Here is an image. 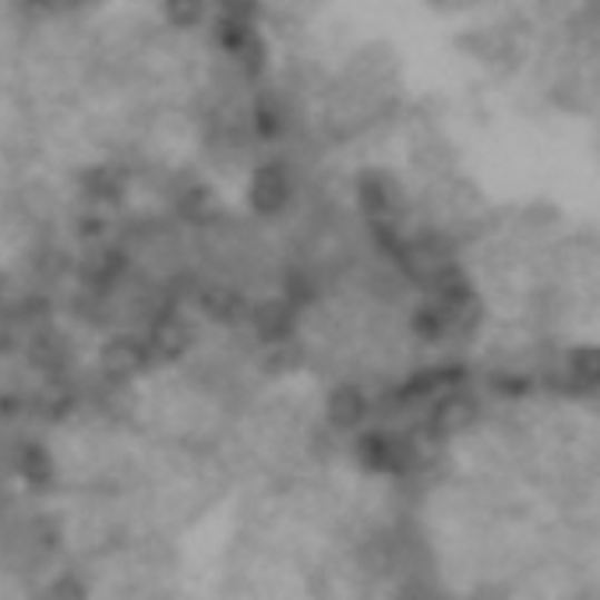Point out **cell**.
Masks as SVG:
<instances>
[{"instance_id":"6da1fadb","label":"cell","mask_w":600,"mask_h":600,"mask_svg":"<svg viewBox=\"0 0 600 600\" xmlns=\"http://www.w3.org/2000/svg\"><path fill=\"white\" fill-rule=\"evenodd\" d=\"M191 343H195L191 322L167 315V318H159L153 325L149 340H145V354H149V364H174V361H180L184 354H188Z\"/></svg>"},{"instance_id":"7a4b0ae2","label":"cell","mask_w":600,"mask_h":600,"mask_svg":"<svg viewBox=\"0 0 600 600\" xmlns=\"http://www.w3.org/2000/svg\"><path fill=\"white\" fill-rule=\"evenodd\" d=\"M99 367H102V375H107L110 382H128V378L138 375V371L149 367V354H145L141 340L120 336V340H110L107 346H102Z\"/></svg>"},{"instance_id":"3957f363","label":"cell","mask_w":600,"mask_h":600,"mask_svg":"<svg viewBox=\"0 0 600 600\" xmlns=\"http://www.w3.org/2000/svg\"><path fill=\"white\" fill-rule=\"evenodd\" d=\"M357 201L371 223H392L400 213V191L385 174H364L357 180Z\"/></svg>"},{"instance_id":"277c9868","label":"cell","mask_w":600,"mask_h":600,"mask_svg":"<svg viewBox=\"0 0 600 600\" xmlns=\"http://www.w3.org/2000/svg\"><path fill=\"white\" fill-rule=\"evenodd\" d=\"M473 421H478V400L463 396V392H452V396L439 400V406L431 410L427 431H431V439H449V434L466 431Z\"/></svg>"},{"instance_id":"5b68a950","label":"cell","mask_w":600,"mask_h":600,"mask_svg":"<svg viewBox=\"0 0 600 600\" xmlns=\"http://www.w3.org/2000/svg\"><path fill=\"white\" fill-rule=\"evenodd\" d=\"M289 201V174L279 163H268L252 180V209L262 216H276Z\"/></svg>"},{"instance_id":"8992f818","label":"cell","mask_w":600,"mask_h":600,"mask_svg":"<svg viewBox=\"0 0 600 600\" xmlns=\"http://www.w3.org/2000/svg\"><path fill=\"white\" fill-rule=\"evenodd\" d=\"M294 304L289 301H262L258 307H252V328L262 343H276L294 336Z\"/></svg>"},{"instance_id":"52a82bcc","label":"cell","mask_w":600,"mask_h":600,"mask_svg":"<svg viewBox=\"0 0 600 600\" xmlns=\"http://www.w3.org/2000/svg\"><path fill=\"white\" fill-rule=\"evenodd\" d=\"M198 307L205 315H209L213 322H223V325H234L247 315V301L244 294H237L234 286H201V294H198Z\"/></svg>"},{"instance_id":"ba28073f","label":"cell","mask_w":600,"mask_h":600,"mask_svg":"<svg viewBox=\"0 0 600 600\" xmlns=\"http://www.w3.org/2000/svg\"><path fill=\"white\" fill-rule=\"evenodd\" d=\"M325 413H328V424H333V427L350 431V427H357L364 421L367 400H364V392L357 385H340L333 396H328Z\"/></svg>"},{"instance_id":"9c48e42d","label":"cell","mask_w":600,"mask_h":600,"mask_svg":"<svg viewBox=\"0 0 600 600\" xmlns=\"http://www.w3.org/2000/svg\"><path fill=\"white\" fill-rule=\"evenodd\" d=\"M304 364V346L294 340H276L265 343V357H262V371L265 375H294V371Z\"/></svg>"},{"instance_id":"30bf717a","label":"cell","mask_w":600,"mask_h":600,"mask_svg":"<svg viewBox=\"0 0 600 600\" xmlns=\"http://www.w3.org/2000/svg\"><path fill=\"white\" fill-rule=\"evenodd\" d=\"M177 209H180V216L188 219V223L205 226V223H213V219L219 216V198H216L209 188H205V184H195L191 191L180 195Z\"/></svg>"},{"instance_id":"8fae6325","label":"cell","mask_w":600,"mask_h":600,"mask_svg":"<svg viewBox=\"0 0 600 600\" xmlns=\"http://www.w3.org/2000/svg\"><path fill=\"white\" fill-rule=\"evenodd\" d=\"M283 124H286V110L276 92H262L255 99V131L262 138H276L283 135Z\"/></svg>"},{"instance_id":"7c38bea8","label":"cell","mask_w":600,"mask_h":600,"mask_svg":"<svg viewBox=\"0 0 600 600\" xmlns=\"http://www.w3.org/2000/svg\"><path fill=\"white\" fill-rule=\"evenodd\" d=\"M413 466H417V445H413L406 434H388L382 473H410Z\"/></svg>"},{"instance_id":"4fadbf2b","label":"cell","mask_w":600,"mask_h":600,"mask_svg":"<svg viewBox=\"0 0 600 600\" xmlns=\"http://www.w3.org/2000/svg\"><path fill=\"white\" fill-rule=\"evenodd\" d=\"M230 53H234L237 65L244 68V75H262V68H265V57H268V50H265V39L258 36V29H255V26L240 36V43H237Z\"/></svg>"},{"instance_id":"5bb4252c","label":"cell","mask_w":600,"mask_h":600,"mask_svg":"<svg viewBox=\"0 0 600 600\" xmlns=\"http://www.w3.org/2000/svg\"><path fill=\"white\" fill-rule=\"evenodd\" d=\"M569 378L587 385V388H597L600 382V350L597 346H576L569 354Z\"/></svg>"},{"instance_id":"9a60e30c","label":"cell","mask_w":600,"mask_h":600,"mask_svg":"<svg viewBox=\"0 0 600 600\" xmlns=\"http://www.w3.org/2000/svg\"><path fill=\"white\" fill-rule=\"evenodd\" d=\"M32 364L43 367V371H60L68 364V343L53 336V333H43L32 340Z\"/></svg>"},{"instance_id":"2e32d148","label":"cell","mask_w":600,"mask_h":600,"mask_svg":"<svg viewBox=\"0 0 600 600\" xmlns=\"http://www.w3.org/2000/svg\"><path fill=\"white\" fill-rule=\"evenodd\" d=\"M410 328H413V333H417L424 343H434V340H442V336H445L449 322H445V315H442V307H439V304H427V307H417V312H413Z\"/></svg>"},{"instance_id":"e0dca14e","label":"cell","mask_w":600,"mask_h":600,"mask_svg":"<svg viewBox=\"0 0 600 600\" xmlns=\"http://www.w3.org/2000/svg\"><path fill=\"white\" fill-rule=\"evenodd\" d=\"M18 470L26 473L29 484H50V481H53V460H50V452L39 449V445H29V449L22 452V460H18Z\"/></svg>"},{"instance_id":"ac0fdd59","label":"cell","mask_w":600,"mask_h":600,"mask_svg":"<svg viewBox=\"0 0 600 600\" xmlns=\"http://www.w3.org/2000/svg\"><path fill=\"white\" fill-rule=\"evenodd\" d=\"M86 191L102 198V201H117L120 191H124V177L110 167H99V170H89L86 174Z\"/></svg>"},{"instance_id":"d6986e66","label":"cell","mask_w":600,"mask_h":600,"mask_svg":"<svg viewBox=\"0 0 600 600\" xmlns=\"http://www.w3.org/2000/svg\"><path fill=\"white\" fill-rule=\"evenodd\" d=\"M163 8H167V18L177 29H191L201 22L205 0H163Z\"/></svg>"},{"instance_id":"ffe728a7","label":"cell","mask_w":600,"mask_h":600,"mask_svg":"<svg viewBox=\"0 0 600 600\" xmlns=\"http://www.w3.org/2000/svg\"><path fill=\"white\" fill-rule=\"evenodd\" d=\"M385 431H367L357 439V460L367 466V470H382V460H385Z\"/></svg>"},{"instance_id":"44dd1931","label":"cell","mask_w":600,"mask_h":600,"mask_svg":"<svg viewBox=\"0 0 600 600\" xmlns=\"http://www.w3.org/2000/svg\"><path fill=\"white\" fill-rule=\"evenodd\" d=\"M491 388L499 392V396H509V400H520L533 388V382L527 375H515V371H499V375H491Z\"/></svg>"},{"instance_id":"7402d4cb","label":"cell","mask_w":600,"mask_h":600,"mask_svg":"<svg viewBox=\"0 0 600 600\" xmlns=\"http://www.w3.org/2000/svg\"><path fill=\"white\" fill-rule=\"evenodd\" d=\"M286 289H289V304H307V301H315V294H318V286L307 276H301V273L289 276Z\"/></svg>"},{"instance_id":"603a6c76","label":"cell","mask_w":600,"mask_h":600,"mask_svg":"<svg viewBox=\"0 0 600 600\" xmlns=\"http://www.w3.org/2000/svg\"><path fill=\"white\" fill-rule=\"evenodd\" d=\"M219 8L230 18H252L258 11V0H219Z\"/></svg>"},{"instance_id":"cb8c5ba5","label":"cell","mask_w":600,"mask_h":600,"mask_svg":"<svg viewBox=\"0 0 600 600\" xmlns=\"http://www.w3.org/2000/svg\"><path fill=\"white\" fill-rule=\"evenodd\" d=\"M53 597H86V587L75 583V579H60L53 587Z\"/></svg>"}]
</instances>
